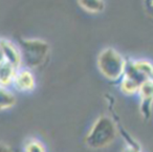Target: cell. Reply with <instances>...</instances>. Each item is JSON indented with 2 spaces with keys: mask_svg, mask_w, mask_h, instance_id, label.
<instances>
[{
  "mask_svg": "<svg viewBox=\"0 0 153 152\" xmlns=\"http://www.w3.org/2000/svg\"><path fill=\"white\" fill-rule=\"evenodd\" d=\"M117 132L119 130L114 121L109 115L103 114L91 124L84 137V143L92 150L105 149L114 143Z\"/></svg>",
  "mask_w": 153,
  "mask_h": 152,
  "instance_id": "1",
  "label": "cell"
},
{
  "mask_svg": "<svg viewBox=\"0 0 153 152\" xmlns=\"http://www.w3.org/2000/svg\"><path fill=\"white\" fill-rule=\"evenodd\" d=\"M128 60L113 47H105L97 58V66L106 80L119 82L126 72Z\"/></svg>",
  "mask_w": 153,
  "mask_h": 152,
  "instance_id": "2",
  "label": "cell"
},
{
  "mask_svg": "<svg viewBox=\"0 0 153 152\" xmlns=\"http://www.w3.org/2000/svg\"><path fill=\"white\" fill-rule=\"evenodd\" d=\"M22 54L23 66L30 69H36L46 62L51 53V46L46 41L37 38H24L19 42Z\"/></svg>",
  "mask_w": 153,
  "mask_h": 152,
  "instance_id": "3",
  "label": "cell"
},
{
  "mask_svg": "<svg viewBox=\"0 0 153 152\" xmlns=\"http://www.w3.org/2000/svg\"><path fill=\"white\" fill-rule=\"evenodd\" d=\"M36 77L34 72L30 68H26L24 66L17 69L14 78L13 88L18 92H32L36 88Z\"/></svg>",
  "mask_w": 153,
  "mask_h": 152,
  "instance_id": "4",
  "label": "cell"
},
{
  "mask_svg": "<svg viewBox=\"0 0 153 152\" xmlns=\"http://www.w3.org/2000/svg\"><path fill=\"white\" fill-rule=\"evenodd\" d=\"M0 47L3 51L5 62L13 65L15 68L19 69L23 66V61H22V54L20 51V47L18 44L13 42L12 40L5 38L0 39Z\"/></svg>",
  "mask_w": 153,
  "mask_h": 152,
  "instance_id": "5",
  "label": "cell"
},
{
  "mask_svg": "<svg viewBox=\"0 0 153 152\" xmlns=\"http://www.w3.org/2000/svg\"><path fill=\"white\" fill-rule=\"evenodd\" d=\"M137 95L140 98V112L144 116L149 118L153 105V80L145 81L140 85Z\"/></svg>",
  "mask_w": 153,
  "mask_h": 152,
  "instance_id": "6",
  "label": "cell"
},
{
  "mask_svg": "<svg viewBox=\"0 0 153 152\" xmlns=\"http://www.w3.org/2000/svg\"><path fill=\"white\" fill-rule=\"evenodd\" d=\"M129 62L145 80H153L152 61L148 59H130Z\"/></svg>",
  "mask_w": 153,
  "mask_h": 152,
  "instance_id": "7",
  "label": "cell"
},
{
  "mask_svg": "<svg viewBox=\"0 0 153 152\" xmlns=\"http://www.w3.org/2000/svg\"><path fill=\"white\" fill-rule=\"evenodd\" d=\"M16 72H17V68H15L7 62L0 63V87L11 88L13 86Z\"/></svg>",
  "mask_w": 153,
  "mask_h": 152,
  "instance_id": "8",
  "label": "cell"
},
{
  "mask_svg": "<svg viewBox=\"0 0 153 152\" xmlns=\"http://www.w3.org/2000/svg\"><path fill=\"white\" fill-rule=\"evenodd\" d=\"M119 88L121 92L128 97H132V95H136L138 93L140 87V83L135 81L134 79L130 78V77L124 75L123 78L119 81Z\"/></svg>",
  "mask_w": 153,
  "mask_h": 152,
  "instance_id": "9",
  "label": "cell"
},
{
  "mask_svg": "<svg viewBox=\"0 0 153 152\" xmlns=\"http://www.w3.org/2000/svg\"><path fill=\"white\" fill-rule=\"evenodd\" d=\"M17 103V98L11 88L0 87V112L13 108Z\"/></svg>",
  "mask_w": 153,
  "mask_h": 152,
  "instance_id": "10",
  "label": "cell"
},
{
  "mask_svg": "<svg viewBox=\"0 0 153 152\" xmlns=\"http://www.w3.org/2000/svg\"><path fill=\"white\" fill-rule=\"evenodd\" d=\"M76 1L84 11L90 14L102 13L105 10L104 0H76Z\"/></svg>",
  "mask_w": 153,
  "mask_h": 152,
  "instance_id": "11",
  "label": "cell"
},
{
  "mask_svg": "<svg viewBox=\"0 0 153 152\" xmlns=\"http://www.w3.org/2000/svg\"><path fill=\"white\" fill-rule=\"evenodd\" d=\"M23 152H47V149L41 139L28 137L23 144Z\"/></svg>",
  "mask_w": 153,
  "mask_h": 152,
  "instance_id": "12",
  "label": "cell"
},
{
  "mask_svg": "<svg viewBox=\"0 0 153 152\" xmlns=\"http://www.w3.org/2000/svg\"><path fill=\"white\" fill-rule=\"evenodd\" d=\"M0 152H14V150L7 144L0 142Z\"/></svg>",
  "mask_w": 153,
  "mask_h": 152,
  "instance_id": "13",
  "label": "cell"
},
{
  "mask_svg": "<svg viewBox=\"0 0 153 152\" xmlns=\"http://www.w3.org/2000/svg\"><path fill=\"white\" fill-rule=\"evenodd\" d=\"M145 5L147 11L153 16V0H145Z\"/></svg>",
  "mask_w": 153,
  "mask_h": 152,
  "instance_id": "14",
  "label": "cell"
},
{
  "mask_svg": "<svg viewBox=\"0 0 153 152\" xmlns=\"http://www.w3.org/2000/svg\"><path fill=\"white\" fill-rule=\"evenodd\" d=\"M123 152H140V150L134 146H127L126 148H124Z\"/></svg>",
  "mask_w": 153,
  "mask_h": 152,
  "instance_id": "15",
  "label": "cell"
},
{
  "mask_svg": "<svg viewBox=\"0 0 153 152\" xmlns=\"http://www.w3.org/2000/svg\"><path fill=\"white\" fill-rule=\"evenodd\" d=\"M2 62H5V60H4V56H3V51L1 49V47H0V63H2Z\"/></svg>",
  "mask_w": 153,
  "mask_h": 152,
  "instance_id": "16",
  "label": "cell"
}]
</instances>
